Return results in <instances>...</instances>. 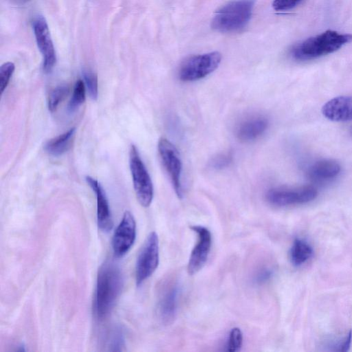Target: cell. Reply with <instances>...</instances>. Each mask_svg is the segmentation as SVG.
<instances>
[{"mask_svg":"<svg viewBox=\"0 0 352 352\" xmlns=\"http://www.w3.org/2000/svg\"><path fill=\"white\" fill-rule=\"evenodd\" d=\"M123 286V276L119 266L107 261L100 267L94 302L98 320L105 319L113 309Z\"/></svg>","mask_w":352,"mask_h":352,"instance_id":"1","label":"cell"},{"mask_svg":"<svg viewBox=\"0 0 352 352\" xmlns=\"http://www.w3.org/2000/svg\"><path fill=\"white\" fill-rule=\"evenodd\" d=\"M351 41V34L328 30L296 45L291 56L298 61L313 60L335 52Z\"/></svg>","mask_w":352,"mask_h":352,"instance_id":"2","label":"cell"},{"mask_svg":"<svg viewBox=\"0 0 352 352\" xmlns=\"http://www.w3.org/2000/svg\"><path fill=\"white\" fill-rule=\"evenodd\" d=\"M254 4V0H236L227 3L216 12L212 28L221 32L243 29L250 20Z\"/></svg>","mask_w":352,"mask_h":352,"instance_id":"3","label":"cell"},{"mask_svg":"<svg viewBox=\"0 0 352 352\" xmlns=\"http://www.w3.org/2000/svg\"><path fill=\"white\" fill-rule=\"evenodd\" d=\"M129 166L137 199L143 207H148L153 198V186L139 152L133 144L131 145L129 149Z\"/></svg>","mask_w":352,"mask_h":352,"instance_id":"4","label":"cell"},{"mask_svg":"<svg viewBox=\"0 0 352 352\" xmlns=\"http://www.w3.org/2000/svg\"><path fill=\"white\" fill-rule=\"evenodd\" d=\"M221 60V55L217 52L190 56L180 65L179 78L185 82L202 79L213 72Z\"/></svg>","mask_w":352,"mask_h":352,"instance_id":"5","label":"cell"},{"mask_svg":"<svg viewBox=\"0 0 352 352\" xmlns=\"http://www.w3.org/2000/svg\"><path fill=\"white\" fill-rule=\"evenodd\" d=\"M159 155L170 179L174 190L178 197L182 199L184 195L181 177L182 173V162L175 145L165 138L159 140L157 145Z\"/></svg>","mask_w":352,"mask_h":352,"instance_id":"6","label":"cell"},{"mask_svg":"<svg viewBox=\"0 0 352 352\" xmlns=\"http://www.w3.org/2000/svg\"><path fill=\"white\" fill-rule=\"evenodd\" d=\"M159 239L155 232H151L145 240L138 256L135 265V280L140 285L149 278L159 265Z\"/></svg>","mask_w":352,"mask_h":352,"instance_id":"7","label":"cell"},{"mask_svg":"<svg viewBox=\"0 0 352 352\" xmlns=\"http://www.w3.org/2000/svg\"><path fill=\"white\" fill-rule=\"evenodd\" d=\"M318 191L312 186L274 188L266 193V199L272 205L286 207L303 204L315 199Z\"/></svg>","mask_w":352,"mask_h":352,"instance_id":"8","label":"cell"},{"mask_svg":"<svg viewBox=\"0 0 352 352\" xmlns=\"http://www.w3.org/2000/svg\"><path fill=\"white\" fill-rule=\"evenodd\" d=\"M33 30L37 46L43 58V71L49 73L56 64V55L48 25L43 16H38L34 20Z\"/></svg>","mask_w":352,"mask_h":352,"instance_id":"9","label":"cell"},{"mask_svg":"<svg viewBox=\"0 0 352 352\" xmlns=\"http://www.w3.org/2000/svg\"><path fill=\"white\" fill-rule=\"evenodd\" d=\"M190 229L197 235V241L192 248L187 266L190 275L197 274L205 265L212 245L210 230L202 226H192Z\"/></svg>","mask_w":352,"mask_h":352,"instance_id":"10","label":"cell"},{"mask_svg":"<svg viewBox=\"0 0 352 352\" xmlns=\"http://www.w3.org/2000/svg\"><path fill=\"white\" fill-rule=\"evenodd\" d=\"M135 234L134 217L129 211H126L112 239V249L116 257H122L127 253L135 241Z\"/></svg>","mask_w":352,"mask_h":352,"instance_id":"11","label":"cell"},{"mask_svg":"<svg viewBox=\"0 0 352 352\" xmlns=\"http://www.w3.org/2000/svg\"><path fill=\"white\" fill-rule=\"evenodd\" d=\"M325 118L333 122L352 120V96H341L327 102L322 108Z\"/></svg>","mask_w":352,"mask_h":352,"instance_id":"12","label":"cell"},{"mask_svg":"<svg viewBox=\"0 0 352 352\" xmlns=\"http://www.w3.org/2000/svg\"><path fill=\"white\" fill-rule=\"evenodd\" d=\"M341 171L340 165L333 160H320L314 162L307 169L308 178L315 182L324 184L336 178Z\"/></svg>","mask_w":352,"mask_h":352,"instance_id":"13","label":"cell"},{"mask_svg":"<svg viewBox=\"0 0 352 352\" xmlns=\"http://www.w3.org/2000/svg\"><path fill=\"white\" fill-rule=\"evenodd\" d=\"M86 181L96 195L98 226L101 230L108 232L113 227V221L105 193L96 179L87 176Z\"/></svg>","mask_w":352,"mask_h":352,"instance_id":"14","label":"cell"},{"mask_svg":"<svg viewBox=\"0 0 352 352\" xmlns=\"http://www.w3.org/2000/svg\"><path fill=\"white\" fill-rule=\"evenodd\" d=\"M179 287L177 284L170 285L163 290L158 302V313L162 320L172 322L177 311Z\"/></svg>","mask_w":352,"mask_h":352,"instance_id":"15","label":"cell"},{"mask_svg":"<svg viewBox=\"0 0 352 352\" xmlns=\"http://www.w3.org/2000/svg\"><path fill=\"white\" fill-rule=\"evenodd\" d=\"M268 120L262 116H254L241 121L236 129V135L243 142L254 140L261 136L268 127Z\"/></svg>","mask_w":352,"mask_h":352,"instance_id":"16","label":"cell"},{"mask_svg":"<svg viewBox=\"0 0 352 352\" xmlns=\"http://www.w3.org/2000/svg\"><path fill=\"white\" fill-rule=\"evenodd\" d=\"M75 131L76 129L72 128L67 132L50 140L45 145V150L54 156L63 155L70 148Z\"/></svg>","mask_w":352,"mask_h":352,"instance_id":"17","label":"cell"},{"mask_svg":"<svg viewBox=\"0 0 352 352\" xmlns=\"http://www.w3.org/2000/svg\"><path fill=\"white\" fill-rule=\"evenodd\" d=\"M313 249L305 240L296 239L291 247L289 258L295 266H300L306 263L312 256Z\"/></svg>","mask_w":352,"mask_h":352,"instance_id":"18","label":"cell"},{"mask_svg":"<svg viewBox=\"0 0 352 352\" xmlns=\"http://www.w3.org/2000/svg\"><path fill=\"white\" fill-rule=\"evenodd\" d=\"M85 100V85L84 81H76L73 91L72 97L69 102L67 109L72 113L76 111Z\"/></svg>","mask_w":352,"mask_h":352,"instance_id":"19","label":"cell"},{"mask_svg":"<svg viewBox=\"0 0 352 352\" xmlns=\"http://www.w3.org/2000/svg\"><path fill=\"white\" fill-rule=\"evenodd\" d=\"M68 92L69 88L66 85H59L50 92L48 98V109L51 112L56 111Z\"/></svg>","mask_w":352,"mask_h":352,"instance_id":"20","label":"cell"},{"mask_svg":"<svg viewBox=\"0 0 352 352\" xmlns=\"http://www.w3.org/2000/svg\"><path fill=\"white\" fill-rule=\"evenodd\" d=\"M83 78L90 98L96 100L98 93L97 75L92 71L86 69L83 71Z\"/></svg>","mask_w":352,"mask_h":352,"instance_id":"21","label":"cell"},{"mask_svg":"<svg viewBox=\"0 0 352 352\" xmlns=\"http://www.w3.org/2000/svg\"><path fill=\"white\" fill-rule=\"evenodd\" d=\"M243 344V333L241 329L238 327H234L231 329L228 343L226 345V350L230 352L239 351Z\"/></svg>","mask_w":352,"mask_h":352,"instance_id":"22","label":"cell"},{"mask_svg":"<svg viewBox=\"0 0 352 352\" xmlns=\"http://www.w3.org/2000/svg\"><path fill=\"white\" fill-rule=\"evenodd\" d=\"M14 65L12 62H6L0 67V91L3 94L8 86L10 79L14 71Z\"/></svg>","mask_w":352,"mask_h":352,"instance_id":"23","label":"cell"},{"mask_svg":"<svg viewBox=\"0 0 352 352\" xmlns=\"http://www.w3.org/2000/svg\"><path fill=\"white\" fill-rule=\"evenodd\" d=\"M232 161V155L231 153H219L212 158L210 166L216 170L223 169L229 166Z\"/></svg>","mask_w":352,"mask_h":352,"instance_id":"24","label":"cell"},{"mask_svg":"<svg viewBox=\"0 0 352 352\" xmlns=\"http://www.w3.org/2000/svg\"><path fill=\"white\" fill-rule=\"evenodd\" d=\"M302 0H274L273 8L276 11H286L297 6Z\"/></svg>","mask_w":352,"mask_h":352,"instance_id":"25","label":"cell"},{"mask_svg":"<svg viewBox=\"0 0 352 352\" xmlns=\"http://www.w3.org/2000/svg\"><path fill=\"white\" fill-rule=\"evenodd\" d=\"M352 341V331H349V332L345 335L342 338L340 339L336 343L333 344L331 347H333V351H339V352H345L347 351L351 346Z\"/></svg>","mask_w":352,"mask_h":352,"instance_id":"26","label":"cell"},{"mask_svg":"<svg viewBox=\"0 0 352 352\" xmlns=\"http://www.w3.org/2000/svg\"><path fill=\"white\" fill-rule=\"evenodd\" d=\"M273 270L268 267H264L256 273L254 280L256 283L262 284L269 280L273 276Z\"/></svg>","mask_w":352,"mask_h":352,"instance_id":"27","label":"cell"}]
</instances>
